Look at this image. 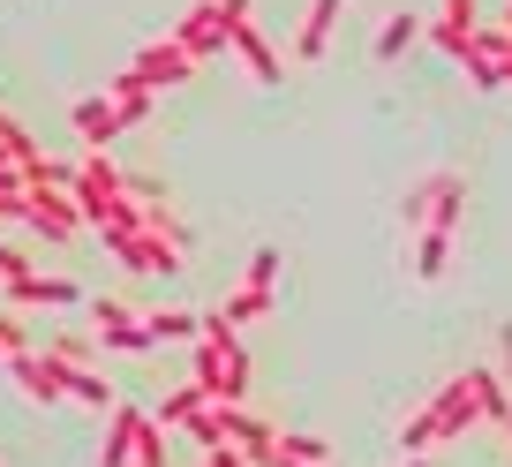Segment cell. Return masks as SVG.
Returning a JSON list of instances; mask_svg holds the SVG:
<instances>
[{
    "mask_svg": "<svg viewBox=\"0 0 512 467\" xmlns=\"http://www.w3.org/2000/svg\"><path fill=\"white\" fill-rule=\"evenodd\" d=\"M279 452H287V460H309V467H324V460H332V445H324V437H309V430L279 437Z\"/></svg>",
    "mask_w": 512,
    "mask_h": 467,
    "instance_id": "d4e9b609",
    "label": "cell"
},
{
    "mask_svg": "<svg viewBox=\"0 0 512 467\" xmlns=\"http://www.w3.org/2000/svg\"><path fill=\"white\" fill-rule=\"evenodd\" d=\"M68 370H76V362H61V355H53V347H31V355H16V362H8V377H16V392H23V400H38V407L68 400Z\"/></svg>",
    "mask_w": 512,
    "mask_h": 467,
    "instance_id": "9c48e42d",
    "label": "cell"
},
{
    "mask_svg": "<svg viewBox=\"0 0 512 467\" xmlns=\"http://www.w3.org/2000/svg\"><path fill=\"white\" fill-rule=\"evenodd\" d=\"M23 226H38L46 242H76L83 211H76V196H68V189H38V181H31V211H23Z\"/></svg>",
    "mask_w": 512,
    "mask_h": 467,
    "instance_id": "7c38bea8",
    "label": "cell"
},
{
    "mask_svg": "<svg viewBox=\"0 0 512 467\" xmlns=\"http://www.w3.org/2000/svg\"><path fill=\"white\" fill-rule=\"evenodd\" d=\"M68 400L98 407V415H113V407H121V400H113V385H106L98 370H68Z\"/></svg>",
    "mask_w": 512,
    "mask_h": 467,
    "instance_id": "603a6c76",
    "label": "cell"
},
{
    "mask_svg": "<svg viewBox=\"0 0 512 467\" xmlns=\"http://www.w3.org/2000/svg\"><path fill=\"white\" fill-rule=\"evenodd\" d=\"M23 272H38V264H31V257H23V249H16V242H0V287H8V279H23Z\"/></svg>",
    "mask_w": 512,
    "mask_h": 467,
    "instance_id": "83f0119b",
    "label": "cell"
},
{
    "mask_svg": "<svg viewBox=\"0 0 512 467\" xmlns=\"http://www.w3.org/2000/svg\"><path fill=\"white\" fill-rule=\"evenodd\" d=\"M106 98L121 106V121H128V129H144V121H151V106H159V91H151V83L136 76V68H113V76H106Z\"/></svg>",
    "mask_w": 512,
    "mask_h": 467,
    "instance_id": "5bb4252c",
    "label": "cell"
},
{
    "mask_svg": "<svg viewBox=\"0 0 512 467\" xmlns=\"http://www.w3.org/2000/svg\"><path fill=\"white\" fill-rule=\"evenodd\" d=\"M128 68H136V76H144L151 91H174V83H189V76H196V68H204V61H196V53L181 46L174 31H166V38H151V46L136 53V61H128Z\"/></svg>",
    "mask_w": 512,
    "mask_h": 467,
    "instance_id": "30bf717a",
    "label": "cell"
},
{
    "mask_svg": "<svg viewBox=\"0 0 512 467\" xmlns=\"http://www.w3.org/2000/svg\"><path fill=\"white\" fill-rule=\"evenodd\" d=\"M174 38L196 53V61H219V53H234V31H226V8L219 0H189L174 16Z\"/></svg>",
    "mask_w": 512,
    "mask_h": 467,
    "instance_id": "ba28073f",
    "label": "cell"
},
{
    "mask_svg": "<svg viewBox=\"0 0 512 467\" xmlns=\"http://www.w3.org/2000/svg\"><path fill=\"white\" fill-rule=\"evenodd\" d=\"M68 121H76V136H83V144H91V151H106L113 136L128 129V121H121V106H113V98H76V113H68Z\"/></svg>",
    "mask_w": 512,
    "mask_h": 467,
    "instance_id": "2e32d148",
    "label": "cell"
},
{
    "mask_svg": "<svg viewBox=\"0 0 512 467\" xmlns=\"http://www.w3.org/2000/svg\"><path fill=\"white\" fill-rule=\"evenodd\" d=\"M467 46H475V53H490V61H497V76L512 83V31H505V23H482V31L467 38Z\"/></svg>",
    "mask_w": 512,
    "mask_h": 467,
    "instance_id": "cb8c5ba5",
    "label": "cell"
},
{
    "mask_svg": "<svg viewBox=\"0 0 512 467\" xmlns=\"http://www.w3.org/2000/svg\"><path fill=\"white\" fill-rule=\"evenodd\" d=\"M460 211H467V174H452V166L422 174L415 189L400 196V226H407V234H452Z\"/></svg>",
    "mask_w": 512,
    "mask_h": 467,
    "instance_id": "277c9868",
    "label": "cell"
},
{
    "mask_svg": "<svg viewBox=\"0 0 512 467\" xmlns=\"http://www.w3.org/2000/svg\"><path fill=\"white\" fill-rule=\"evenodd\" d=\"M505 31H512V0H505Z\"/></svg>",
    "mask_w": 512,
    "mask_h": 467,
    "instance_id": "4dcf8cb0",
    "label": "cell"
},
{
    "mask_svg": "<svg viewBox=\"0 0 512 467\" xmlns=\"http://www.w3.org/2000/svg\"><path fill=\"white\" fill-rule=\"evenodd\" d=\"M415 38H422V23L407 16V8H400V16H384V31H377V61H400Z\"/></svg>",
    "mask_w": 512,
    "mask_h": 467,
    "instance_id": "7402d4cb",
    "label": "cell"
},
{
    "mask_svg": "<svg viewBox=\"0 0 512 467\" xmlns=\"http://www.w3.org/2000/svg\"><path fill=\"white\" fill-rule=\"evenodd\" d=\"M204 407H211V400H204V392H196V385H174V392H166L159 407H151V415H159L166 430H181V437H189V422L204 415Z\"/></svg>",
    "mask_w": 512,
    "mask_h": 467,
    "instance_id": "d6986e66",
    "label": "cell"
},
{
    "mask_svg": "<svg viewBox=\"0 0 512 467\" xmlns=\"http://www.w3.org/2000/svg\"><path fill=\"white\" fill-rule=\"evenodd\" d=\"M106 249L121 257V272H136V279H174L181 272V242L159 234V226H136V234H121V242H106Z\"/></svg>",
    "mask_w": 512,
    "mask_h": 467,
    "instance_id": "8992f818",
    "label": "cell"
},
{
    "mask_svg": "<svg viewBox=\"0 0 512 467\" xmlns=\"http://www.w3.org/2000/svg\"><path fill=\"white\" fill-rule=\"evenodd\" d=\"M234 53H241V68H249L256 83H279V76H287V68H279V53H272V38L256 31V23H249V31H234Z\"/></svg>",
    "mask_w": 512,
    "mask_h": 467,
    "instance_id": "ac0fdd59",
    "label": "cell"
},
{
    "mask_svg": "<svg viewBox=\"0 0 512 467\" xmlns=\"http://www.w3.org/2000/svg\"><path fill=\"white\" fill-rule=\"evenodd\" d=\"M0 302H8V309H76L83 287H76V279H61V272H23V279L0 287Z\"/></svg>",
    "mask_w": 512,
    "mask_h": 467,
    "instance_id": "8fae6325",
    "label": "cell"
},
{
    "mask_svg": "<svg viewBox=\"0 0 512 467\" xmlns=\"http://www.w3.org/2000/svg\"><path fill=\"white\" fill-rule=\"evenodd\" d=\"M189 385L204 392L211 407H241V392H249V347H241V332L219 317V309H204V339H196Z\"/></svg>",
    "mask_w": 512,
    "mask_h": 467,
    "instance_id": "7a4b0ae2",
    "label": "cell"
},
{
    "mask_svg": "<svg viewBox=\"0 0 512 467\" xmlns=\"http://www.w3.org/2000/svg\"><path fill=\"white\" fill-rule=\"evenodd\" d=\"M482 31V8H475V0H437V46H445L452 53V61H460V53H467V38H475Z\"/></svg>",
    "mask_w": 512,
    "mask_h": 467,
    "instance_id": "9a60e30c",
    "label": "cell"
},
{
    "mask_svg": "<svg viewBox=\"0 0 512 467\" xmlns=\"http://www.w3.org/2000/svg\"><path fill=\"white\" fill-rule=\"evenodd\" d=\"M219 317L234 324V332H241V324H256V317H272V287H234L219 302Z\"/></svg>",
    "mask_w": 512,
    "mask_h": 467,
    "instance_id": "ffe728a7",
    "label": "cell"
},
{
    "mask_svg": "<svg viewBox=\"0 0 512 467\" xmlns=\"http://www.w3.org/2000/svg\"><path fill=\"white\" fill-rule=\"evenodd\" d=\"M482 422V400H475V370L445 377V385L430 392V400L415 407V415L400 422V460H430L437 445H452V437H467Z\"/></svg>",
    "mask_w": 512,
    "mask_h": 467,
    "instance_id": "6da1fadb",
    "label": "cell"
},
{
    "mask_svg": "<svg viewBox=\"0 0 512 467\" xmlns=\"http://www.w3.org/2000/svg\"><path fill=\"white\" fill-rule=\"evenodd\" d=\"M0 377H8V355H0Z\"/></svg>",
    "mask_w": 512,
    "mask_h": 467,
    "instance_id": "d6a6232c",
    "label": "cell"
},
{
    "mask_svg": "<svg viewBox=\"0 0 512 467\" xmlns=\"http://www.w3.org/2000/svg\"><path fill=\"white\" fill-rule=\"evenodd\" d=\"M272 467H309V460H287V452H279V460H272Z\"/></svg>",
    "mask_w": 512,
    "mask_h": 467,
    "instance_id": "f546056e",
    "label": "cell"
},
{
    "mask_svg": "<svg viewBox=\"0 0 512 467\" xmlns=\"http://www.w3.org/2000/svg\"><path fill=\"white\" fill-rule=\"evenodd\" d=\"M144 339L151 347H174V339H204V309H144Z\"/></svg>",
    "mask_w": 512,
    "mask_h": 467,
    "instance_id": "e0dca14e",
    "label": "cell"
},
{
    "mask_svg": "<svg viewBox=\"0 0 512 467\" xmlns=\"http://www.w3.org/2000/svg\"><path fill=\"white\" fill-rule=\"evenodd\" d=\"M83 317H91V339L98 347H121V355H144L151 339H144V309H128L121 294H91L83 302Z\"/></svg>",
    "mask_w": 512,
    "mask_h": 467,
    "instance_id": "52a82bcc",
    "label": "cell"
},
{
    "mask_svg": "<svg viewBox=\"0 0 512 467\" xmlns=\"http://www.w3.org/2000/svg\"><path fill=\"white\" fill-rule=\"evenodd\" d=\"M490 370H497V377H505V385H512V324H505V332H497V362H490Z\"/></svg>",
    "mask_w": 512,
    "mask_h": 467,
    "instance_id": "f1b7e54d",
    "label": "cell"
},
{
    "mask_svg": "<svg viewBox=\"0 0 512 467\" xmlns=\"http://www.w3.org/2000/svg\"><path fill=\"white\" fill-rule=\"evenodd\" d=\"M339 8L347 0H309L302 31H294V68H317L324 53H332V31H339Z\"/></svg>",
    "mask_w": 512,
    "mask_h": 467,
    "instance_id": "4fadbf2b",
    "label": "cell"
},
{
    "mask_svg": "<svg viewBox=\"0 0 512 467\" xmlns=\"http://www.w3.org/2000/svg\"><path fill=\"white\" fill-rule=\"evenodd\" d=\"M445 272H452V234H415V279L430 287Z\"/></svg>",
    "mask_w": 512,
    "mask_h": 467,
    "instance_id": "44dd1931",
    "label": "cell"
},
{
    "mask_svg": "<svg viewBox=\"0 0 512 467\" xmlns=\"http://www.w3.org/2000/svg\"><path fill=\"white\" fill-rule=\"evenodd\" d=\"M279 264H287L279 249H256V257H249V272H241V287H272V279H279Z\"/></svg>",
    "mask_w": 512,
    "mask_h": 467,
    "instance_id": "4316f807",
    "label": "cell"
},
{
    "mask_svg": "<svg viewBox=\"0 0 512 467\" xmlns=\"http://www.w3.org/2000/svg\"><path fill=\"white\" fill-rule=\"evenodd\" d=\"M400 467H430V460H400Z\"/></svg>",
    "mask_w": 512,
    "mask_h": 467,
    "instance_id": "1f68e13d",
    "label": "cell"
},
{
    "mask_svg": "<svg viewBox=\"0 0 512 467\" xmlns=\"http://www.w3.org/2000/svg\"><path fill=\"white\" fill-rule=\"evenodd\" d=\"M98 467H174V437L151 407H113L98 437Z\"/></svg>",
    "mask_w": 512,
    "mask_h": 467,
    "instance_id": "3957f363",
    "label": "cell"
},
{
    "mask_svg": "<svg viewBox=\"0 0 512 467\" xmlns=\"http://www.w3.org/2000/svg\"><path fill=\"white\" fill-rule=\"evenodd\" d=\"M46 347H53L61 362H76V370H91V332H53Z\"/></svg>",
    "mask_w": 512,
    "mask_h": 467,
    "instance_id": "484cf974",
    "label": "cell"
},
{
    "mask_svg": "<svg viewBox=\"0 0 512 467\" xmlns=\"http://www.w3.org/2000/svg\"><path fill=\"white\" fill-rule=\"evenodd\" d=\"M68 196H76L83 226H98L106 211H121V204H128V174L106 159V151H83V159H76V181H68Z\"/></svg>",
    "mask_w": 512,
    "mask_h": 467,
    "instance_id": "5b68a950",
    "label": "cell"
}]
</instances>
